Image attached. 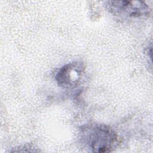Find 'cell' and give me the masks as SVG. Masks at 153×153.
Instances as JSON below:
<instances>
[{
    "instance_id": "6da1fadb",
    "label": "cell",
    "mask_w": 153,
    "mask_h": 153,
    "mask_svg": "<svg viewBox=\"0 0 153 153\" xmlns=\"http://www.w3.org/2000/svg\"><path fill=\"white\" fill-rule=\"evenodd\" d=\"M79 135L81 143L93 152H112L118 143L117 133L105 124H86L81 128Z\"/></svg>"
},
{
    "instance_id": "7a4b0ae2",
    "label": "cell",
    "mask_w": 153,
    "mask_h": 153,
    "mask_svg": "<svg viewBox=\"0 0 153 153\" xmlns=\"http://www.w3.org/2000/svg\"><path fill=\"white\" fill-rule=\"evenodd\" d=\"M106 7L110 13L120 17H140L148 16L150 12L149 6L140 1H109Z\"/></svg>"
},
{
    "instance_id": "3957f363",
    "label": "cell",
    "mask_w": 153,
    "mask_h": 153,
    "mask_svg": "<svg viewBox=\"0 0 153 153\" xmlns=\"http://www.w3.org/2000/svg\"><path fill=\"white\" fill-rule=\"evenodd\" d=\"M85 67L80 62H73L62 67L56 72L55 78L59 86L71 88L76 85L84 71Z\"/></svg>"
},
{
    "instance_id": "277c9868",
    "label": "cell",
    "mask_w": 153,
    "mask_h": 153,
    "mask_svg": "<svg viewBox=\"0 0 153 153\" xmlns=\"http://www.w3.org/2000/svg\"><path fill=\"white\" fill-rule=\"evenodd\" d=\"M17 149H14L12 152H37L34 147L30 145H25L22 147H19V148H16Z\"/></svg>"
}]
</instances>
